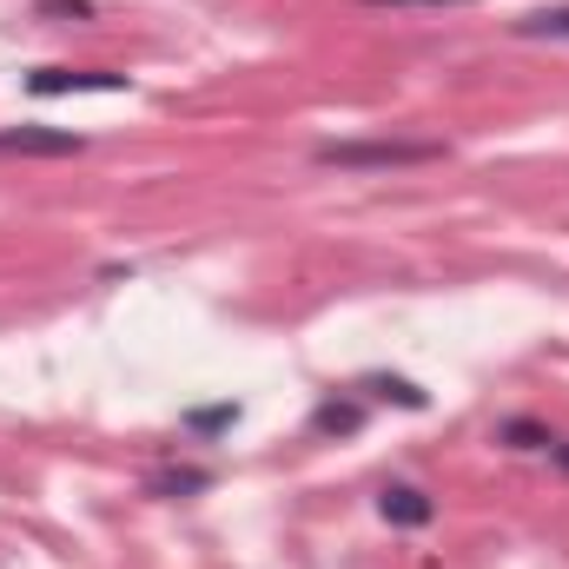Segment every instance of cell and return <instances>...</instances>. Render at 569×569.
<instances>
[{"instance_id": "1", "label": "cell", "mask_w": 569, "mask_h": 569, "mask_svg": "<svg viewBox=\"0 0 569 569\" xmlns=\"http://www.w3.org/2000/svg\"><path fill=\"white\" fill-rule=\"evenodd\" d=\"M443 159V146L430 140H331L318 146V166H338V172H365V166H430Z\"/></svg>"}, {"instance_id": "2", "label": "cell", "mask_w": 569, "mask_h": 569, "mask_svg": "<svg viewBox=\"0 0 569 569\" xmlns=\"http://www.w3.org/2000/svg\"><path fill=\"white\" fill-rule=\"evenodd\" d=\"M27 93L60 100V93H127V73H100V67H40L27 73Z\"/></svg>"}, {"instance_id": "3", "label": "cell", "mask_w": 569, "mask_h": 569, "mask_svg": "<svg viewBox=\"0 0 569 569\" xmlns=\"http://www.w3.org/2000/svg\"><path fill=\"white\" fill-rule=\"evenodd\" d=\"M80 133H53V127H0V152L7 159H73Z\"/></svg>"}, {"instance_id": "4", "label": "cell", "mask_w": 569, "mask_h": 569, "mask_svg": "<svg viewBox=\"0 0 569 569\" xmlns=\"http://www.w3.org/2000/svg\"><path fill=\"white\" fill-rule=\"evenodd\" d=\"M378 510H385V523H398V530H425L430 517H437V503H430L418 483H391V490L378 497Z\"/></svg>"}, {"instance_id": "5", "label": "cell", "mask_w": 569, "mask_h": 569, "mask_svg": "<svg viewBox=\"0 0 569 569\" xmlns=\"http://www.w3.org/2000/svg\"><path fill=\"white\" fill-rule=\"evenodd\" d=\"M358 425H365V405H351V398H325V405H318V418H311L318 437H351Z\"/></svg>"}, {"instance_id": "6", "label": "cell", "mask_w": 569, "mask_h": 569, "mask_svg": "<svg viewBox=\"0 0 569 569\" xmlns=\"http://www.w3.org/2000/svg\"><path fill=\"white\" fill-rule=\"evenodd\" d=\"M517 33H523V40H569V7H537V13H523Z\"/></svg>"}, {"instance_id": "7", "label": "cell", "mask_w": 569, "mask_h": 569, "mask_svg": "<svg viewBox=\"0 0 569 569\" xmlns=\"http://www.w3.org/2000/svg\"><path fill=\"white\" fill-rule=\"evenodd\" d=\"M365 391H378V398H398L405 411H425V405H430V398L418 391V385H411V378H365Z\"/></svg>"}, {"instance_id": "8", "label": "cell", "mask_w": 569, "mask_h": 569, "mask_svg": "<svg viewBox=\"0 0 569 569\" xmlns=\"http://www.w3.org/2000/svg\"><path fill=\"white\" fill-rule=\"evenodd\" d=\"M497 437H503V443H517V450H550V443H557L550 430H543V425H530V418H510V425L497 430Z\"/></svg>"}, {"instance_id": "9", "label": "cell", "mask_w": 569, "mask_h": 569, "mask_svg": "<svg viewBox=\"0 0 569 569\" xmlns=\"http://www.w3.org/2000/svg\"><path fill=\"white\" fill-rule=\"evenodd\" d=\"M206 483H212V470H179V477H159L152 490H159V497H192V490H206Z\"/></svg>"}, {"instance_id": "10", "label": "cell", "mask_w": 569, "mask_h": 569, "mask_svg": "<svg viewBox=\"0 0 569 569\" xmlns=\"http://www.w3.org/2000/svg\"><path fill=\"white\" fill-rule=\"evenodd\" d=\"M40 20H93V0H33Z\"/></svg>"}, {"instance_id": "11", "label": "cell", "mask_w": 569, "mask_h": 569, "mask_svg": "<svg viewBox=\"0 0 569 569\" xmlns=\"http://www.w3.org/2000/svg\"><path fill=\"white\" fill-rule=\"evenodd\" d=\"M186 425H192V430H226V425H239V405H212V411H192Z\"/></svg>"}, {"instance_id": "12", "label": "cell", "mask_w": 569, "mask_h": 569, "mask_svg": "<svg viewBox=\"0 0 569 569\" xmlns=\"http://www.w3.org/2000/svg\"><path fill=\"white\" fill-rule=\"evenodd\" d=\"M365 7H470V0H365Z\"/></svg>"}, {"instance_id": "13", "label": "cell", "mask_w": 569, "mask_h": 569, "mask_svg": "<svg viewBox=\"0 0 569 569\" xmlns=\"http://www.w3.org/2000/svg\"><path fill=\"white\" fill-rule=\"evenodd\" d=\"M550 457H557V463L569 470V443H550Z\"/></svg>"}]
</instances>
